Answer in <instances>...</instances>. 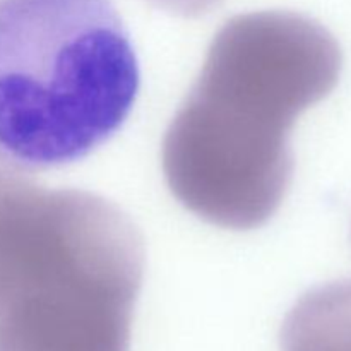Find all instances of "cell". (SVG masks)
Here are the masks:
<instances>
[{"label":"cell","instance_id":"4","mask_svg":"<svg viewBox=\"0 0 351 351\" xmlns=\"http://www.w3.org/2000/svg\"><path fill=\"white\" fill-rule=\"evenodd\" d=\"M149 2L173 16L201 17L221 5L223 0H149Z\"/></svg>","mask_w":351,"mask_h":351},{"label":"cell","instance_id":"2","mask_svg":"<svg viewBox=\"0 0 351 351\" xmlns=\"http://www.w3.org/2000/svg\"><path fill=\"white\" fill-rule=\"evenodd\" d=\"M141 71L113 0H0V156L65 167L129 117Z\"/></svg>","mask_w":351,"mask_h":351},{"label":"cell","instance_id":"1","mask_svg":"<svg viewBox=\"0 0 351 351\" xmlns=\"http://www.w3.org/2000/svg\"><path fill=\"white\" fill-rule=\"evenodd\" d=\"M341 71V47L311 17L261 10L226 21L165 134L173 197L221 228L266 225L293 180L291 127Z\"/></svg>","mask_w":351,"mask_h":351},{"label":"cell","instance_id":"3","mask_svg":"<svg viewBox=\"0 0 351 351\" xmlns=\"http://www.w3.org/2000/svg\"><path fill=\"white\" fill-rule=\"evenodd\" d=\"M146 249L132 219L98 194L48 191L26 278L0 305L9 351H129Z\"/></svg>","mask_w":351,"mask_h":351}]
</instances>
